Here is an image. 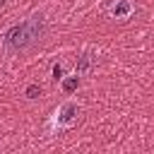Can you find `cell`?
Instances as JSON below:
<instances>
[{
	"mask_svg": "<svg viewBox=\"0 0 154 154\" xmlns=\"http://www.w3.org/2000/svg\"><path fill=\"white\" fill-rule=\"evenodd\" d=\"M46 34V19L43 14H31L19 24H12L2 34V48L7 53H24L31 46H36Z\"/></svg>",
	"mask_w": 154,
	"mask_h": 154,
	"instance_id": "cell-1",
	"label": "cell"
},
{
	"mask_svg": "<svg viewBox=\"0 0 154 154\" xmlns=\"http://www.w3.org/2000/svg\"><path fill=\"white\" fill-rule=\"evenodd\" d=\"M77 113H79V106L75 103V101H65V103H60L58 108H55V113H53V123H51V128H67L75 118H77Z\"/></svg>",
	"mask_w": 154,
	"mask_h": 154,
	"instance_id": "cell-2",
	"label": "cell"
},
{
	"mask_svg": "<svg viewBox=\"0 0 154 154\" xmlns=\"http://www.w3.org/2000/svg\"><path fill=\"white\" fill-rule=\"evenodd\" d=\"M106 12H108L111 19H116V22H125V19L132 17L135 5H132V0H108Z\"/></svg>",
	"mask_w": 154,
	"mask_h": 154,
	"instance_id": "cell-3",
	"label": "cell"
},
{
	"mask_svg": "<svg viewBox=\"0 0 154 154\" xmlns=\"http://www.w3.org/2000/svg\"><path fill=\"white\" fill-rule=\"evenodd\" d=\"M91 67H94V55H91V53H82V55L75 60V75H77V77L89 75Z\"/></svg>",
	"mask_w": 154,
	"mask_h": 154,
	"instance_id": "cell-4",
	"label": "cell"
},
{
	"mask_svg": "<svg viewBox=\"0 0 154 154\" xmlns=\"http://www.w3.org/2000/svg\"><path fill=\"white\" fill-rule=\"evenodd\" d=\"M60 87H63V91H65V94H72V91L79 87V77H77V75L63 77V79H60Z\"/></svg>",
	"mask_w": 154,
	"mask_h": 154,
	"instance_id": "cell-5",
	"label": "cell"
},
{
	"mask_svg": "<svg viewBox=\"0 0 154 154\" xmlns=\"http://www.w3.org/2000/svg\"><path fill=\"white\" fill-rule=\"evenodd\" d=\"M24 94H26V99H38V96H41V94H43V89H41V87H38V84H29V87H26V91H24Z\"/></svg>",
	"mask_w": 154,
	"mask_h": 154,
	"instance_id": "cell-6",
	"label": "cell"
},
{
	"mask_svg": "<svg viewBox=\"0 0 154 154\" xmlns=\"http://www.w3.org/2000/svg\"><path fill=\"white\" fill-rule=\"evenodd\" d=\"M53 79H55V82H60V79H63V65H60V63H55V65H53Z\"/></svg>",
	"mask_w": 154,
	"mask_h": 154,
	"instance_id": "cell-7",
	"label": "cell"
},
{
	"mask_svg": "<svg viewBox=\"0 0 154 154\" xmlns=\"http://www.w3.org/2000/svg\"><path fill=\"white\" fill-rule=\"evenodd\" d=\"M2 5H5V0H0V7H2Z\"/></svg>",
	"mask_w": 154,
	"mask_h": 154,
	"instance_id": "cell-8",
	"label": "cell"
}]
</instances>
